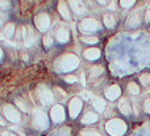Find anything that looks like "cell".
Wrapping results in <instances>:
<instances>
[{
	"label": "cell",
	"instance_id": "4316f807",
	"mask_svg": "<svg viewBox=\"0 0 150 136\" xmlns=\"http://www.w3.org/2000/svg\"><path fill=\"white\" fill-rule=\"evenodd\" d=\"M44 45L45 48H50L53 45V37L50 34H45L44 36Z\"/></svg>",
	"mask_w": 150,
	"mask_h": 136
},
{
	"label": "cell",
	"instance_id": "44dd1931",
	"mask_svg": "<svg viewBox=\"0 0 150 136\" xmlns=\"http://www.w3.org/2000/svg\"><path fill=\"white\" fill-rule=\"evenodd\" d=\"M103 23L105 24L107 28H113L115 24H116V19H115V16L111 15V13H105V15L103 16Z\"/></svg>",
	"mask_w": 150,
	"mask_h": 136
},
{
	"label": "cell",
	"instance_id": "5b68a950",
	"mask_svg": "<svg viewBox=\"0 0 150 136\" xmlns=\"http://www.w3.org/2000/svg\"><path fill=\"white\" fill-rule=\"evenodd\" d=\"M37 97H38L40 102L42 103L44 106H49L52 105L53 102H54L55 97L54 94H53V91L50 89H47L46 86H40L37 87Z\"/></svg>",
	"mask_w": 150,
	"mask_h": 136
},
{
	"label": "cell",
	"instance_id": "7c38bea8",
	"mask_svg": "<svg viewBox=\"0 0 150 136\" xmlns=\"http://www.w3.org/2000/svg\"><path fill=\"white\" fill-rule=\"evenodd\" d=\"M67 1H69V5L71 7V9L76 15H83L86 12V5L82 0H67Z\"/></svg>",
	"mask_w": 150,
	"mask_h": 136
},
{
	"label": "cell",
	"instance_id": "1f68e13d",
	"mask_svg": "<svg viewBox=\"0 0 150 136\" xmlns=\"http://www.w3.org/2000/svg\"><path fill=\"white\" fill-rule=\"evenodd\" d=\"M80 97H83V99H93V98H95L90 91H83L82 94H80Z\"/></svg>",
	"mask_w": 150,
	"mask_h": 136
},
{
	"label": "cell",
	"instance_id": "7a4b0ae2",
	"mask_svg": "<svg viewBox=\"0 0 150 136\" xmlns=\"http://www.w3.org/2000/svg\"><path fill=\"white\" fill-rule=\"evenodd\" d=\"M127 130H128L127 123L122 119H119V118L109 119L105 123V131L107 134L111 136H122L125 135Z\"/></svg>",
	"mask_w": 150,
	"mask_h": 136
},
{
	"label": "cell",
	"instance_id": "83f0119b",
	"mask_svg": "<svg viewBox=\"0 0 150 136\" xmlns=\"http://www.w3.org/2000/svg\"><path fill=\"white\" fill-rule=\"evenodd\" d=\"M136 3V0H120V5L122 8H130Z\"/></svg>",
	"mask_w": 150,
	"mask_h": 136
},
{
	"label": "cell",
	"instance_id": "f546056e",
	"mask_svg": "<svg viewBox=\"0 0 150 136\" xmlns=\"http://www.w3.org/2000/svg\"><path fill=\"white\" fill-rule=\"evenodd\" d=\"M15 106L20 108L21 111H26V105H25V103H24L21 99H17V100H16V102H15Z\"/></svg>",
	"mask_w": 150,
	"mask_h": 136
},
{
	"label": "cell",
	"instance_id": "f1b7e54d",
	"mask_svg": "<svg viewBox=\"0 0 150 136\" xmlns=\"http://www.w3.org/2000/svg\"><path fill=\"white\" fill-rule=\"evenodd\" d=\"M142 108H144V111H145L146 114H149V115H150V97H148L145 100H144Z\"/></svg>",
	"mask_w": 150,
	"mask_h": 136
},
{
	"label": "cell",
	"instance_id": "74e56055",
	"mask_svg": "<svg viewBox=\"0 0 150 136\" xmlns=\"http://www.w3.org/2000/svg\"><path fill=\"white\" fill-rule=\"evenodd\" d=\"M0 124H1V126H4V124H5V120H3L1 116H0Z\"/></svg>",
	"mask_w": 150,
	"mask_h": 136
},
{
	"label": "cell",
	"instance_id": "52a82bcc",
	"mask_svg": "<svg viewBox=\"0 0 150 136\" xmlns=\"http://www.w3.org/2000/svg\"><path fill=\"white\" fill-rule=\"evenodd\" d=\"M50 119L53 123H62L66 119V110L62 105H55L50 108Z\"/></svg>",
	"mask_w": 150,
	"mask_h": 136
},
{
	"label": "cell",
	"instance_id": "ba28073f",
	"mask_svg": "<svg viewBox=\"0 0 150 136\" xmlns=\"http://www.w3.org/2000/svg\"><path fill=\"white\" fill-rule=\"evenodd\" d=\"M79 28L82 32H86V33H92V32H96L99 29V23L95 20V19L87 17L84 20L80 21Z\"/></svg>",
	"mask_w": 150,
	"mask_h": 136
},
{
	"label": "cell",
	"instance_id": "e575fe53",
	"mask_svg": "<svg viewBox=\"0 0 150 136\" xmlns=\"http://www.w3.org/2000/svg\"><path fill=\"white\" fill-rule=\"evenodd\" d=\"M1 136H17V135H15L13 132H3Z\"/></svg>",
	"mask_w": 150,
	"mask_h": 136
},
{
	"label": "cell",
	"instance_id": "ffe728a7",
	"mask_svg": "<svg viewBox=\"0 0 150 136\" xmlns=\"http://www.w3.org/2000/svg\"><path fill=\"white\" fill-rule=\"evenodd\" d=\"M104 73V68L103 66H92V68H90V70H88V75L91 77V78H98L99 75H101V74Z\"/></svg>",
	"mask_w": 150,
	"mask_h": 136
},
{
	"label": "cell",
	"instance_id": "8992f818",
	"mask_svg": "<svg viewBox=\"0 0 150 136\" xmlns=\"http://www.w3.org/2000/svg\"><path fill=\"white\" fill-rule=\"evenodd\" d=\"M82 108H83V102L79 97H74L70 99L69 102V106H67V113H69V116L71 119H75L79 116V114L82 113Z\"/></svg>",
	"mask_w": 150,
	"mask_h": 136
},
{
	"label": "cell",
	"instance_id": "d4e9b609",
	"mask_svg": "<svg viewBox=\"0 0 150 136\" xmlns=\"http://www.w3.org/2000/svg\"><path fill=\"white\" fill-rule=\"evenodd\" d=\"M82 41L84 44H96L99 41V38L95 36H84V37H82Z\"/></svg>",
	"mask_w": 150,
	"mask_h": 136
},
{
	"label": "cell",
	"instance_id": "2e32d148",
	"mask_svg": "<svg viewBox=\"0 0 150 136\" xmlns=\"http://www.w3.org/2000/svg\"><path fill=\"white\" fill-rule=\"evenodd\" d=\"M55 38H57L58 42L65 44V42H67L70 40V33H69V31L66 28H59L55 32Z\"/></svg>",
	"mask_w": 150,
	"mask_h": 136
},
{
	"label": "cell",
	"instance_id": "f35d334b",
	"mask_svg": "<svg viewBox=\"0 0 150 136\" xmlns=\"http://www.w3.org/2000/svg\"><path fill=\"white\" fill-rule=\"evenodd\" d=\"M0 24H1V20H0Z\"/></svg>",
	"mask_w": 150,
	"mask_h": 136
},
{
	"label": "cell",
	"instance_id": "603a6c76",
	"mask_svg": "<svg viewBox=\"0 0 150 136\" xmlns=\"http://www.w3.org/2000/svg\"><path fill=\"white\" fill-rule=\"evenodd\" d=\"M79 136H101V134L93 128H87V130H82Z\"/></svg>",
	"mask_w": 150,
	"mask_h": 136
},
{
	"label": "cell",
	"instance_id": "cb8c5ba5",
	"mask_svg": "<svg viewBox=\"0 0 150 136\" xmlns=\"http://www.w3.org/2000/svg\"><path fill=\"white\" fill-rule=\"evenodd\" d=\"M138 79L142 86H150V73H142L138 77Z\"/></svg>",
	"mask_w": 150,
	"mask_h": 136
},
{
	"label": "cell",
	"instance_id": "6da1fadb",
	"mask_svg": "<svg viewBox=\"0 0 150 136\" xmlns=\"http://www.w3.org/2000/svg\"><path fill=\"white\" fill-rule=\"evenodd\" d=\"M79 66V58L75 54H71V53H66V54H62L55 62V68L59 71H63V73H69V71H73Z\"/></svg>",
	"mask_w": 150,
	"mask_h": 136
},
{
	"label": "cell",
	"instance_id": "836d02e7",
	"mask_svg": "<svg viewBox=\"0 0 150 136\" xmlns=\"http://www.w3.org/2000/svg\"><path fill=\"white\" fill-rule=\"evenodd\" d=\"M145 21H146V23H149V21H150V9H148L145 12Z\"/></svg>",
	"mask_w": 150,
	"mask_h": 136
},
{
	"label": "cell",
	"instance_id": "d590c367",
	"mask_svg": "<svg viewBox=\"0 0 150 136\" xmlns=\"http://www.w3.org/2000/svg\"><path fill=\"white\" fill-rule=\"evenodd\" d=\"M98 3H100V4H107V3L109 1V0H96Z\"/></svg>",
	"mask_w": 150,
	"mask_h": 136
},
{
	"label": "cell",
	"instance_id": "5bb4252c",
	"mask_svg": "<svg viewBox=\"0 0 150 136\" xmlns=\"http://www.w3.org/2000/svg\"><path fill=\"white\" fill-rule=\"evenodd\" d=\"M83 57L88 61H95L100 58V49L98 48H88L83 52Z\"/></svg>",
	"mask_w": 150,
	"mask_h": 136
},
{
	"label": "cell",
	"instance_id": "e0dca14e",
	"mask_svg": "<svg viewBox=\"0 0 150 136\" xmlns=\"http://www.w3.org/2000/svg\"><path fill=\"white\" fill-rule=\"evenodd\" d=\"M58 12L61 13V16H62L65 20H70L71 19L70 9H69V7H67V3H65V1L58 3Z\"/></svg>",
	"mask_w": 150,
	"mask_h": 136
},
{
	"label": "cell",
	"instance_id": "d6986e66",
	"mask_svg": "<svg viewBox=\"0 0 150 136\" xmlns=\"http://www.w3.org/2000/svg\"><path fill=\"white\" fill-rule=\"evenodd\" d=\"M127 91H128V94L136 97V95H138L141 93V87L138 86L136 82H129V83H128V86H127Z\"/></svg>",
	"mask_w": 150,
	"mask_h": 136
},
{
	"label": "cell",
	"instance_id": "9c48e42d",
	"mask_svg": "<svg viewBox=\"0 0 150 136\" xmlns=\"http://www.w3.org/2000/svg\"><path fill=\"white\" fill-rule=\"evenodd\" d=\"M34 24H36L37 29L41 32H46L50 26V17L47 13H40L34 19Z\"/></svg>",
	"mask_w": 150,
	"mask_h": 136
},
{
	"label": "cell",
	"instance_id": "4fadbf2b",
	"mask_svg": "<svg viewBox=\"0 0 150 136\" xmlns=\"http://www.w3.org/2000/svg\"><path fill=\"white\" fill-rule=\"evenodd\" d=\"M98 120H99V114L96 113V111H87V113L82 116V119H80V122H82L83 124H93Z\"/></svg>",
	"mask_w": 150,
	"mask_h": 136
},
{
	"label": "cell",
	"instance_id": "d6a6232c",
	"mask_svg": "<svg viewBox=\"0 0 150 136\" xmlns=\"http://www.w3.org/2000/svg\"><path fill=\"white\" fill-rule=\"evenodd\" d=\"M0 5H1L3 8H5V9H7V8L9 7V0H0Z\"/></svg>",
	"mask_w": 150,
	"mask_h": 136
},
{
	"label": "cell",
	"instance_id": "8fae6325",
	"mask_svg": "<svg viewBox=\"0 0 150 136\" xmlns=\"http://www.w3.org/2000/svg\"><path fill=\"white\" fill-rule=\"evenodd\" d=\"M117 108L124 116H128L132 114V105H130L128 98H120L119 103H117Z\"/></svg>",
	"mask_w": 150,
	"mask_h": 136
},
{
	"label": "cell",
	"instance_id": "30bf717a",
	"mask_svg": "<svg viewBox=\"0 0 150 136\" xmlns=\"http://www.w3.org/2000/svg\"><path fill=\"white\" fill-rule=\"evenodd\" d=\"M104 97L108 100H116L121 97V87L119 85H111L104 90Z\"/></svg>",
	"mask_w": 150,
	"mask_h": 136
},
{
	"label": "cell",
	"instance_id": "9a60e30c",
	"mask_svg": "<svg viewBox=\"0 0 150 136\" xmlns=\"http://www.w3.org/2000/svg\"><path fill=\"white\" fill-rule=\"evenodd\" d=\"M92 107L95 108L96 113H103L107 107V102L104 98H100V97H95L92 99Z\"/></svg>",
	"mask_w": 150,
	"mask_h": 136
},
{
	"label": "cell",
	"instance_id": "3957f363",
	"mask_svg": "<svg viewBox=\"0 0 150 136\" xmlns=\"http://www.w3.org/2000/svg\"><path fill=\"white\" fill-rule=\"evenodd\" d=\"M32 124L38 131L46 130L49 127V118H47L46 113L41 108H34L32 113Z\"/></svg>",
	"mask_w": 150,
	"mask_h": 136
},
{
	"label": "cell",
	"instance_id": "4dcf8cb0",
	"mask_svg": "<svg viewBox=\"0 0 150 136\" xmlns=\"http://www.w3.org/2000/svg\"><path fill=\"white\" fill-rule=\"evenodd\" d=\"M63 79H65V82H67V83H75V82L78 81V78L74 75H66Z\"/></svg>",
	"mask_w": 150,
	"mask_h": 136
},
{
	"label": "cell",
	"instance_id": "7402d4cb",
	"mask_svg": "<svg viewBox=\"0 0 150 136\" xmlns=\"http://www.w3.org/2000/svg\"><path fill=\"white\" fill-rule=\"evenodd\" d=\"M3 34H4V37H7V38L12 37L13 34H15V24H12V23L7 24V25L4 26V31H3Z\"/></svg>",
	"mask_w": 150,
	"mask_h": 136
},
{
	"label": "cell",
	"instance_id": "277c9868",
	"mask_svg": "<svg viewBox=\"0 0 150 136\" xmlns=\"http://www.w3.org/2000/svg\"><path fill=\"white\" fill-rule=\"evenodd\" d=\"M3 115H4V118L7 119L8 122H11V123H20V120H21L20 111L17 110L16 106L9 105V103L3 107Z\"/></svg>",
	"mask_w": 150,
	"mask_h": 136
},
{
	"label": "cell",
	"instance_id": "8d00e7d4",
	"mask_svg": "<svg viewBox=\"0 0 150 136\" xmlns=\"http://www.w3.org/2000/svg\"><path fill=\"white\" fill-rule=\"evenodd\" d=\"M3 57H4V54H3V50H1V48H0V62L3 61Z\"/></svg>",
	"mask_w": 150,
	"mask_h": 136
},
{
	"label": "cell",
	"instance_id": "484cf974",
	"mask_svg": "<svg viewBox=\"0 0 150 136\" xmlns=\"http://www.w3.org/2000/svg\"><path fill=\"white\" fill-rule=\"evenodd\" d=\"M54 97L55 98H58V99H66V97H67V94H66L63 90H61L59 87H55L54 89Z\"/></svg>",
	"mask_w": 150,
	"mask_h": 136
},
{
	"label": "cell",
	"instance_id": "ac0fdd59",
	"mask_svg": "<svg viewBox=\"0 0 150 136\" xmlns=\"http://www.w3.org/2000/svg\"><path fill=\"white\" fill-rule=\"evenodd\" d=\"M140 23H141V16H140V13H138V12L132 13V15L128 17V20H127V25L130 26V28L138 26V25H140Z\"/></svg>",
	"mask_w": 150,
	"mask_h": 136
}]
</instances>
